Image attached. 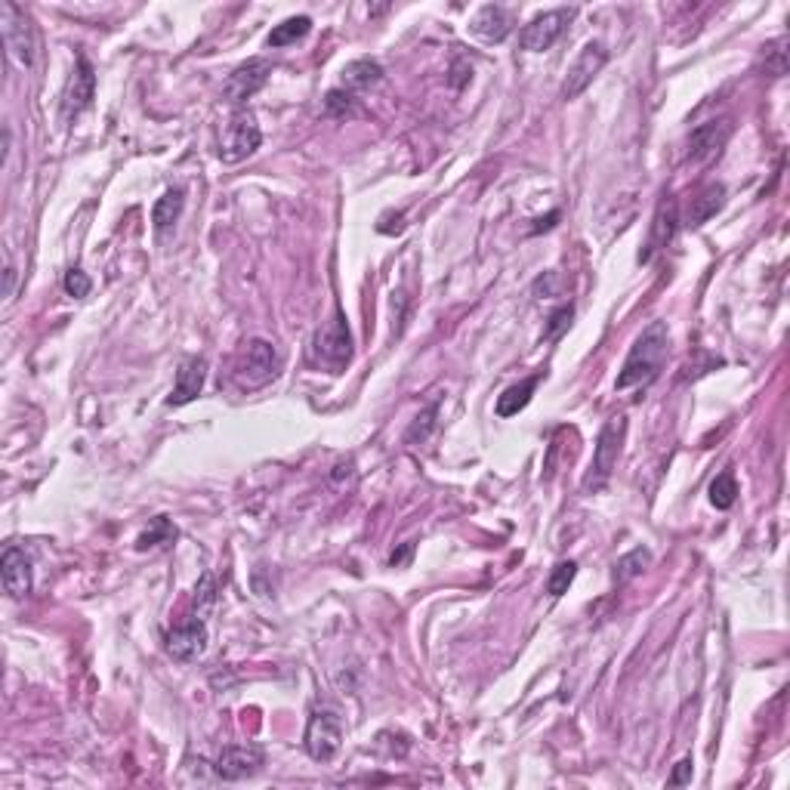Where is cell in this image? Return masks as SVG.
Returning a JSON list of instances; mask_svg holds the SVG:
<instances>
[{
  "instance_id": "cell-30",
  "label": "cell",
  "mask_w": 790,
  "mask_h": 790,
  "mask_svg": "<svg viewBox=\"0 0 790 790\" xmlns=\"http://www.w3.org/2000/svg\"><path fill=\"white\" fill-rule=\"evenodd\" d=\"M784 47H787L784 38L766 47V75H772V78L787 75V50Z\"/></svg>"
},
{
  "instance_id": "cell-25",
  "label": "cell",
  "mask_w": 790,
  "mask_h": 790,
  "mask_svg": "<svg viewBox=\"0 0 790 790\" xmlns=\"http://www.w3.org/2000/svg\"><path fill=\"white\" fill-rule=\"evenodd\" d=\"M652 562V553L649 550H642V547H636L633 553H627L618 565H615V581L618 584H624V581H630V578H636V574H642V568Z\"/></svg>"
},
{
  "instance_id": "cell-36",
  "label": "cell",
  "mask_w": 790,
  "mask_h": 790,
  "mask_svg": "<svg viewBox=\"0 0 790 790\" xmlns=\"http://www.w3.org/2000/svg\"><path fill=\"white\" fill-rule=\"evenodd\" d=\"M13 284H16V269H13V263H10V257H7V269H4V297H7V300L13 297Z\"/></svg>"
},
{
  "instance_id": "cell-18",
  "label": "cell",
  "mask_w": 790,
  "mask_h": 790,
  "mask_svg": "<svg viewBox=\"0 0 790 790\" xmlns=\"http://www.w3.org/2000/svg\"><path fill=\"white\" fill-rule=\"evenodd\" d=\"M470 31L476 34V38L488 41V44H500V41H507L510 38V31H513V16L510 10L504 7H497V4H488L476 13Z\"/></svg>"
},
{
  "instance_id": "cell-10",
  "label": "cell",
  "mask_w": 790,
  "mask_h": 790,
  "mask_svg": "<svg viewBox=\"0 0 790 790\" xmlns=\"http://www.w3.org/2000/svg\"><path fill=\"white\" fill-rule=\"evenodd\" d=\"M207 649V621L195 612L186 621H179L170 633H167V655L173 661H195L198 655H204Z\"/></svg>"
},
{
  "instance_id": "cell-19",
  "label": "cell",
  "mask_w": 790,
  "mask_h": 790,
  "mask_svg": "<svg viewBox=\"0 0 790 790\" xmlns=\"http://www.w3.org/2000/svg\"><path fill=\"white\" fill-rule=\"evenodd\" d=\"M726 207V186L723 183H707L692 201H689V207H686V226H692V229H698V226H704L707 220H713L716 213H720Z\"/></svg>"
},
{
  "instance_id": "cell-29",
  "label": "cell",
  "mask_w": 790,
  "mask_h": 790,
  "mask_svg": "<svg viewBox=\"0 0 790 790\" xmlns=\"http://www.w3.org/2000/svg\"><path fill=\"white\" fill-rule=\"evenodd\" d=\"M195 605H198V615L204 618L213 605H217V578L213 574H204L198 590H195Z\"/></svg>"
},
{
  "instance_id": "cell-22",
  "label": "cell",
  "mask_w": 790,
  "mask_h": 790,
  "mask_svg": "<svg viewBox=\"0 0 790 790\" xmlns=\"http://www.w3.org/2000/svg\"><path fill=\"white\" fill-rule=\"evenodd\" d=\"M537 383H541V374H534V377H528V380L510 386V389L497 399V414H500V417H516L522 408H528V402H531V395H534Z\"/></svg>"
},
{
  "instance_id": "cell-21",
  "label": "cell",
  "mask_w": 790,
  "mask_h": 790,
  "mask_svg": "<svg viewBox=\"0 0 790 790\" xmlns=\"http://www.w3.org/2000/svg\"><path fill=\"white\" fill-rule=\"evenodd\" d=\"M183 207H186V192H183V189H167V192L158 198L155 210H152V223H155V229H158V232H167L170 226H176V220L183 217Z\"/></svg>"
},
{
  "instance_id": "cell-31",
  "label": "cell",
  "mask_w": 790,
  "mask_h": 790,
  "mask_svg": "<svg viewBox=\"0 0 790 790\" xmlns=\"http://www.w3.org/2000/svg\"><path fill=\"white\" fill-rule=\"evenodd\" d=\"M62 287H65V294H68V297L81 300V297H87V294H90L93 281H90V275H87L84 269H68V272H65V281H62Z\"/></svg>"
},
{
  "instance_id": "cell-9",
  "label": "cell",
  "mask_w": 790,
  "mask_h": 790,
  "mask_svg": "<svg viewBox=\"0 0 790 790\" xmlns=\"http://www.w3.org/2000/svg\"><path fill=\"white\" fill-rule=\"evenodd\" d=\"M269 75H272V65H269V59H247V62H241L232 75H229V81L223 84V99L229 102V105H244L250 96L254 93H260L263 87H266V81H269Z\"/></svg>"
},
{
  "instance_id": "cell-34",
  "label": "cell",
  "mask_w": 790,
  "mask_h": 790,
  "mask_svg": "<svg viewBox=\"0 0 790 790\" xmlns=\"http://www.w3.org/2000/svg\"><path fill=\"white\" fill-rule=\"evenodd\" d=\"M689 781H692V760H679V763H676V772L670 775L667 784L682 787V784H689Z\"/></svg>"
},
{
  "instance_id": "cell-11",
  "label": "cell",
  "mask_w": 790,
  "mask_h": 790,
  "mask_svg": "<svg viewBox=\"0 0 790 790\" xmlns=\"http://www.w3.org/2000/svg\"><path fill=\"white\" fill-rule=\"evenodd\" d=\"M608 62V50L599 44V41H590L584 44V50L578 53V59L571 62L568 75H565V84H562V99H578L590 84L593 78L602 71V65Z\"/></svg>"
},
{
  "instance_id": "cell-7",
  "label": "cell",
  "mask_w": 790,
  "mask_h": 790,
  "mask_svg": "<svg viewBox=\"0 0 790 790\" xmlns=\"http://www.w3.org/2000/svg\"><path fill=\"white\" fill-rule=\"evenodd\" d=\"M263 142V133H260V124L254 118V112L247 109H238L232 115V121L226 124V133H223V149H220V158L226 164H238L244 158H250Z\"/></svg>"
},
{
  "instance_id": "cell-23",
  "label": "cell",
  "mask_w": 790,
  "mask_h": 790,
  "mask_svg": "<svg viewBox=\"0 0 790 790\" xmlns=\"http://www.w3.org/2000/svg\"><path fill=\"white\" fill-rule=\"evenodd\" d=\"M309 31H312V19H309V16H291V19H284L281 25H275V28L269 31L266 44H269V47H287V44H297V41H303V38H306Z\"/></svg>"
},
{
  "instance_id": "cell-6",
  "label": "cell",
  "mask_w": 790,
  "mask_h": 790,
  "mask_svg": "<svg viewBox=\"0 0 790 790\" xmlns=\"http://www.w3.org/2000/svg\"><path fill=\"white\" fill-rule=\"evenodd\" d=\"M0 28H4V44H7V53L10 59L19 65V68H31L34 65V31H31V22L28 16L10 4V0H4L0 4Z\"/></svg>"
},
{
  "instance_id": "cell-17",
  "label": "cell",
  "mask_w": 790,
  "mask_h": 790,
  "mask_svg": "<svg viewBox=\"0 0 790 790\" xmlns=\"http://www.w3.org/2000/svg\"><path fill=\"white\" fill-rule=\"evenodd\" d=\"M0 578H4V590L13 599H22L31 593V562L19 547H10L0 559Z\"/></svg>"
},
{
  "instance_id": "cell-24",
  "label": "cell",
  "mask_w": 790,
  "mask_h": 790,
  "mask_svg": "<svg viewBox=\"0 0 790 790\" xmlns=\"http://www.w3.org/2000/svg\"><path fill=\"white\" fill-rule=\"evenodd\" d=\"M735 497H738V482L732 473H720L710 482V504L716 510H729L735 504Z\"/></svg>"
},
{
  "instance_id": "cell-14",
  "label": "cell",
  "mask_w": 790,
  "mask_h": 790,
  "mask_svg": "<svg viewBox=\"0 0 790 790\" xmlns=\"http://www.w3.org/2000/svg\"><path fill=\"white\" fill-rule=\"evenodd\" d=\"M729 136H732V121H707L695 127L689 136V161L707 164L713 158H720Z\"/></svg>"
},
{
  "instance_id": "cell-12",
  "label": "cell",
  "mask_w": 790,
  "mask_h": 790,
  "mask_svg": "<svg viewBox=\"0 0 790 790\" xmlns=\"http://www.w3.org/2000/svg\"><path fill=\"white\" fill-rule=\"evenodd\" d=\"M266 757H263V750L257 744H232L220 753V760H217V775L223 781H241V778H250V775H257L263 769Z\"/></svg>"
},
{
  "instance_id": "cell-26",
  "label": "cell",
  "mask_w": 790,
  "mask_h": 790,
  "mask_svg": "<svg viewBox=\"0 0 790 790\" xmlns=\"http://www.w3.org/2000/svg\"><path fill=\"white\" fill-rule=\"evenodd\" d=\"M436 414H439V405L433 402L429 408H423L420 414H417V420L411 423V429H408V436H405V442L408 445H420L429 433H433V426H436Z\"/></svg>"
},
{
  "instance_id": "cell-2",
  "label": "cell",
  "mask_w": 790,
  "mask_h": 790,
  "mask_svg": "<svg viewBox=\"0 0 790 790\" xmlns=\"http://www.w3.org/2000/svg\"><path fill=\"white\" fill-rule=\"evenodd\" d=\"M624 436H627V417L605 420V426L599 429L596 448H593V463H590V473L584 479V491H599L608 479H612L618 457H621Z\"/></svg>"
},
{
  "instance_id": "cell-32",
  "label": "cell",
  "mask_w": 790,
  "mask_h": 790,
  "mask_svg": "<svg viewBox=\"0 0 790 790\" xmlns=\"http://www.w3.org/2000/svg\"><path fill=\"white\" fill-rule=\"evenodd\" d=\"M325 112L334 115V118H346L352 112V96H349V90H331L325 96Z\"/></svg>"
},
{
  "instance_id": "cell-20",
  "label": "cell",
  "mask_w": 790,
  "mask_h": 790,
  "mask_svg": "<svg viewBox=\"0 0 790 790\" xmlns=\"http://www.w3.org/2000/svg\"><path fill=\"white\" fill-rule=\"evenodd\" d=\"M383 81V65L377 59H355L343 68V90H368Z\"/></svg>"
},
{
  "instance_id": "cell-1",
  "label": "cell",
  "mask_w": 790,
  "mask_h": 790,
  "mask_svg": "<svg viewBox=\"0 0 790 790\" xmlns=\"http://www.w3.org/2000/svg\"><path fill=\"white\" fill-rule=\"evenodd\" d=\"M667 352H670V334H667V325L664 321H652L649 328H645L636 343L630 346L627 352V362L618 374V389H630V386H639V383H652L664 362H667Z\"/></svg>"
},
{
  "instance_id": "cell-35",
  "label": "cell",
  "mask_w": 790,
  "mask_h": 790,
  "mask_svg": "<svg viewBox=\"0 0 790 790\" xmlns=\"http://www.w3.org/2000/svg\"><path fill=\"white\" fill-rule=\"evenodd\" d=\"M556 284H559L556 272H547L544 278H537V281H534V294H553V291H556Z\"/></svg>"
},
{
  "instance_id": "cell-33",
  "label": "cell",
  "mask_w": 790,
  "mask_h": 790,
  "mask_svg": "<svg viewBox=\"0 0 790 790\" xmlns=\"http://www.w3.org/2000/svg\"><path fill=\"white\" fill-rule=\"evenodd\" d=\"M571 318H574V309L571 306H559L553 315H550V325H547V340H559L565 331H568V325H571Z\"/></svg>"
},
{
  "instance_id": "cell-27",
  "label": "cell",
  "mask_w": 790,
  "mask_h": 790,
  "mask_svg": "<svg viewBox=\"0 0 790 790\" xmlns=\"http://www.w3.org/2000/svg\"><path fill=\"white\" fill-rule=\"evenodd\" d=\"M574 574H578V565H574L571 559L568 562H559L556 568H553V574H550V581H547V593L550 596H565L568 593V587H571V581H574Z\"/></svg>"
},
{
  "instance_id": "cell-8",
  "label": "cell",
  "mask_w": 790,
  "mask_h": 790,
  "mask_svg": "<svg viewBox=\"0 0 790 790\" xmlns=\"http://www.w3.org/2000/svg\"><path fill=\"white\" fill-rule=\"evenodd\" d=\"M574 19V10H550V13H541V16H534L525 28H522V34H519V44H522V50H528V53H547L562 34H565V28H568V22Z\"/></svg>"
},
{
  "instance_id": "cell-13",
  "label": "cell",
  "mask_w": 790,
  "mask_h": 790,
  "mask_svg": "<svg viewBox=\"0 0 790 790\" xmlns=\"http://www.w3.org/2000/svg\"><path fill=\"white\" fill-rule=\"evenodd\" d=\"M93 99H96V75H93V65L81 56L75 75H71V81H68V90L62 96V118L65 121L78 118L81 112L90 109Z\"/></svg>"
},
{
  "instance_id": "cell-37",
  "label": "cell",
  "mask_w": 790,
  "mask_h": 790,
  "mask_svg": "<svg viewBox=\"0 0 790 790\" xmlns=\"http://www.w3.org/2000/svg\"><path fill=\"white\" fill-rule=\"evenodd\" d=\"M411 553H414V544H405V547H402L399 553H392V565H395V568H399V565H405Z\"/></svg>"
},
{
  "instance_id": "cell-28",
  "label": "cell",
  "mask_w": 790,
  "mask_h": 790,
  "mask_svg": "<svg viewBox=\"0 0 790 790\" xmlns=\"http://www.w3.org/2000/svg\"><path fill=\"white\" fill-rule=\"evenodd\" d=\"M173 537H176V528H173V525H170L164 516H158V519H155V525H152V531L142 534L139 541H136V547H139V550H149V547H158V544H167V541H173Z\"/></svg>"
},
{
  "instance_id": "cell-4",
  "label": "cell",
  "mask_w": 790,
  "mask_h": 790,
  "mask_svg": "<svg viewBox=\"0 0 790 790\" xmlns=\"http://www.w3.org/2000/svg\"><path fill=\"white\" fill-rule=\"evenodd\" d=\"M343 744V720L334 707H315L306 723V753L315 763H331Z\"/></svg>"
},
{
  "instance_id": "cell-5",
  "label": "cell",
  "mask_w": 790,
  "mask_h": 790,
  "mask_svg": "<svg viewBox=\"0 0 790 790\" xmlns=\"http://www.w3.org/2000/svg\"><path fill=\"white\" fill-rule=\"evenodd\" d=\"M281 371V355L269 340H250L241 349V358L235 365V380L244 389H257L275 380Z\"/></svg>"
},
{
  "instance_id": "cell-3",
  "label": "cell",
  "mask_w": 790,
  "mask_h": 790,
  "mask_svg": "<svg viewBox=\"0 0 790 790\" xmlns=\"http://www.w3.org/2000/svg\"><path fill=\"white\" fill-rule=\"evenodd\" d=\"M309 355H312L315 365L328 368L334 374H340L352 362V334H349V325H346L343 312H334V318L318 328Z\"/></svg>"
},
{
  "instance_id": "cell-15",
  "label": "cell",
  "mask_w": 790,
  "mask_h": 790,
  "mask_svg": "<svg viewBox=\"0 0 790 790\" xmlns=\"http://www.w3.org/2000/svg\"><path fill=\"white\" fill-rule=\"evenodd\" d=\"M676 229H679V204L670 195H664L661 204H658V210H655L652 235H649V244H645V250L639 254V263H649L652 254H658L661 247H667L673 241Z\"/></svg>"
},
{
  "instance_id": "cell-16",
  "label": "cell",
  "mask_w": 790,
  "mask_h": 790,
  "mask_svg": "<svg viewBox=\"0 0 790 790\" xmlns=\"http://www.w3.org/2000/svg\"><path fill=\"white\" fill-rule=\"evenodd\" d=\"M204 380H207V362H204V358H186V362L179 365V371H176V383H173V392H170L167 405L183 408V405L195 402L201 395V389H204Z\"/></svg>"
}]
</instances>
